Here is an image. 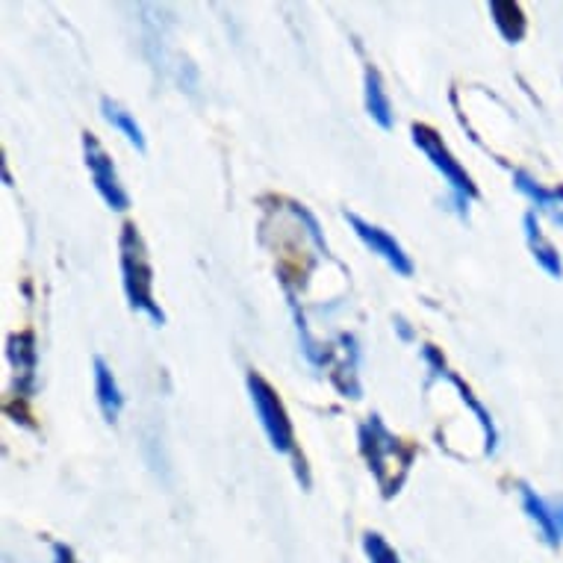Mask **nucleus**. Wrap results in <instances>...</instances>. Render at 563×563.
<instances>
[{
    "mask_svg": "<svg viewBox=\"0 0 563 563\" xmlns=\"http://www.w3.org/2000/svg\"><path fill=\"white\" fill-rule=\"evenodd\" d=\"M7 357L19 378V396H24L36 384V336L30 331L12 333L7 340Z\"/></svg>",
    "mask_w": 563,
    "mask_h": 563,
    "instance_id": "8",
    "label": "nucleus"
},
{
    "mask_svg": "<svg viewBox=\"0 0 563 563\" xmlns=\"http://www.w3.org/2000/svg\"><path fill=\"white\" fill-rule=\"evenodd\" d=\"M519 496H522V508H526L528 519H534L545 543L552 545V549H558L563 540H561V534H558V526H554L552 501L543 499V496H537V489L526 487V484L519 487Z\"/></svg>",
    "mask_w": 563,
    "mask_h": 563,
    "instance_id": "12",
    "label": "nucleus"
},
{
    "mask_svg": "<svg viewBox=\"0 0 563 563\" xmlns=\"http://www.w3.org/2000/svg\"><path fill=\"white\" fill-rule=\"evenodd\" d=\"M522 231H526V242H528V249H531V254H534L537 266L545 268V275L554 277V280H561L563 260L552 242L545 240V233H543V228H540V222H537L534 210H531V213H526V219H522Z\"/></svg>",
    "mask_w": 563,
    "mask_h": 563,
    "instance_id": "9",
    "label": "nucleus"
},
{
    "mask_svg": "<svg viewBox=\"0 0 563 563\" xmlns=\"http://www.w3.org/2000/svg\"><path fill=\"white\" fill-rule=\"evenodd\" d=\"M121 277H124V292L133 310L145 313L154 324L166 322V313L159 310L154 301V272H151L148 251H145V240L139 233L136 224H124L121 228Z\"/></svg>",
    "mask_w": 563,
    "mask_h": 563,
    "instance_id": "2",
    "label": "nucleus"
},
{
    "mask_svg": "<svg viewBox=\"0 0 563 563\" xmlns=\"http://www.w3.org/2000/svg\"><path fill=\"white\" fill-rule=\"evenodd\" d=\"M396 328H398V333H401V340H413V331L407 328L405 319H396Z\"/></svg>",
    "mask_w": 563,
    "mask_h": 563,
    "instance_id": "19",
    "label": "nucleus"
},
{
    "mask_svg": "<svg viewBox=\"0 0 563 563\" xmlns=\"http://www.w3.org/2000/svg\"><path fill=\"white\" fill-rule=\"evenodd\" d=\"M552 514H554V526H558V534H561L563 540V499L552 501Z\"/></svg>",
    "mask_w": 563,
    "mask_h": 563,
    "instance_id": "18",
    "label": "nucleus"
},
{
    "mask_svg": "<svg viewBox=\"0 0 563 563\" xmlns=\"http://www.w3.org/2000/svg\"><path fill=\"white\" fill-rule=\"evenodd\" d=\"M514 184H517L519 192L534 201V207L540 213H545L554 224H561L563 228V186H558V189H545V186L537 184L528 172H514Z\"/></svg>",
    "mask_w": 563,
    "mask_h": 563,
    "instance_id": "10",
    "label": "nucleus"
},
{
    "mask_svg": "<svg viewBox=\"0 0 563 563\" xmlns=\"http://www.w3.org/2000/svg\"><path fill=\"white\" fill-rule=\"evenodd\" d=\"M366 112H369L372 121L384 130L393 128V121H396L389 95L387 89H384V80H380L378 68H372V65H366Z\"/></svg>",
    "mask_w": 563,
    "mask_h": 563,
    "instance_id": "14",
    "label": "nucleus"
},
{
    "mask_svg": "<svg viewBox=\"0 0 563 563\" xmlns=\"http://www.w3.org/2000/svg\"><path fill=\"white\" fill-rule=\"evenodd\" d=\"M101 112H103V119L110 121L112 128L121 130V136H128V142L133 145V148L145 154V148H148L145 133H142V128L136 124V119H133V115H130V112L121 107V103H115L112 98H101Z\"/></svg>",
    "mask_w": 563,
    "mask_h": 563,
    "instance_id": "15",
    "label": "nucleus"
},
{
    "mask_svg": "<svg viewBox=\"0 0 563 563\" xmlns=\"http://www.w3.org/2000/svg\"><path fill=\"white\" fill-rule=\"evenodd\" d=\"M245 384H249L251 405H254V413H257L260 426H263V431H266L268 443H272V449H275L277 454H292V457H296L298 478L305 481V487H307V470H305V461L298 457L296 434H292V422H289L287 407H284V401L277 398L275 387H272L260 372L251 369Z\"/></svg>",
    "mask_w": 563,
    "mask_h": 563,
    "instance_id": "3",
    "label": "nucleus"
},
{
    "mask_svg": "<svg viewBox=\"0 0 563 563\" xmlns=\"http://www.w3.org/2000/svg\"><path fill=\"white\" fill-rule=\"evenodd\" d=\"M84 157H86V168H89V175H92V184L98 189L103 201L110 210L115 213H124L130 207V198L124 192V186L119 180V172L112 166V157L103 151V145L98 142L95 133H84Z\"/></svg>",
    "mask_w": 563,
    "mask_h": 563,
    "instance_id": "5",
    "label": "nucleus"
},
{
    "mask_svg": "<svg viewBox=\"0 0 563 563\" xmlns=\"http://www.w3.org/2000/svg\"><path fill=\"white\" fill-rule=\"evenodd\" d=\"M363 552L369 558V563H401L398 552L393 545L378 534V531H369V534H363Z\"/></svg>",
    "mask_w": 563,
    "mask_h": 563,
    "instance_id": "16",
    "label": "nucleus"
},
{
    "mask_svg": "<svg viewBox=\"0 0 563 563\" xmlns=\"http://www.w3.org/2000/svg\"><path fill=\"white\" fill-rule=\"evenodd\" d=\"M95 396H98V407H101V413L107 422H115L121 416V407H124V396H121L119 380L112 375V369L107 366L103 357H95Z\"/></svg>",
    "mask_w": 563,
    "mask_h": 563,
    "instance_id": "11",
    "label": "nucleus"
},
{
    "mask_svg": "<svg viewBox=\"0 0 563 563\" xmlns=\"http://www.w3.org/2000/svg\"><path fill=\"white\" fill-rule=\"evenodd\" d=\"M410 133H413L416 148L431 159V166L443 175V180L449 184V189H452L454 210H457V216L466 219V203H470L472 198H478V189H475V184H472V177L466 175V168L454 159V154L449 151V145H445L443 136H440L434 128H428V124H413Z\"/></svg>",
    "mask_w": 563,
    "mask_h": 563,
    "instance_id": "4",
    "label": "nucleus"
},
{
    "mask_svg": "<svg viewBox=\"0 0 563 563\" xmlns=\"http://www.w3.org/2000/svg\"><path fill=\"white\" fill-rule=\"evenodd\" d=\"M487 10L505 42H510V45L522 42V36H526V12H522L519 3H514V0H489Z\"/></svg>",
    "mask_w": 563,
    "mask_h": 563,
    "instance_id": "13",
    "label": "nucleus"
},
{
    "mask_svg": "<svg viewBox=\"0 0 563 563\" xmlns=\"http://www.w3.org/2000/svg\"><path fill=\"white\" fill-rule=\"evenodd\" d=\"M54 563H77V558H75V552L68 549V545L56 543L54 545Z\"/></svg>",
    "mask_w": 563,
    "mask_h": 563,
    "instance_id": "17",
    "label": "nucleus"
},
{
    "mask_svg": "<svg viewBox=\"0 0 563 563\" xmlns=\"http://www.w3.org/2000/svg\"><path fill=\"white\" fill-rule=\"evenodd\" d=\"M422 357H426V363L431 366V378H449L454 384V389L461 393V398L470 405V410L475 416H478V422L481 428H484V437H487V454L496 452V445H499V431H496V422L489 419V413L484 410V405H481L478 398H475V393H472L470 387H466V380L457 378L454 372L445 369V361H443V354L434 349V345H426L422 349Z\"/></svg>",
    "mask_w": 563,
    "mask_h": 563,
    "instance_id": "7",
    "label": "nucleus"
},
{
    "mask_svg": "<svg viewBox=\"0 0 563 563\" xmlns=\"http://www.w3.org/2000/svg\"><path fill=\"white\" fill-rule=\"evenodd\" d=\"M345 222L354 228V233L361 236L363 245H366L372 254H378L380 260H387L389 266L396 268V275H401V277L413 275V260L407 257V251L398 245L396 236H389L387 231H380L378 224L363 222L357 213H345Z\"/></svg>",
    "mask_w": 563,
    "mask_h": 563,
    "instance_id": "6",
    "label": "nucleus"
},
{
    "mask_svg": "<svg viewBox=\"0 0 563 563\" xmlns=\"http://www.w3.org/2000/svg\"><path fill=\"white\" fill-rule=\"evenodd\" d=\"M357 443H361L363 457L369 463V472L378 481V487L384 489V499H393L405 484L410 466H413L416 449L405 440H398L384 426V419L375 413L369 419H363L361 431H357Z\"/></svg>",
    "mask_w": 563,
    "mask_h": 563,
    "instance_id": "1",
    "label": "nucleus"
}]
</instances>
